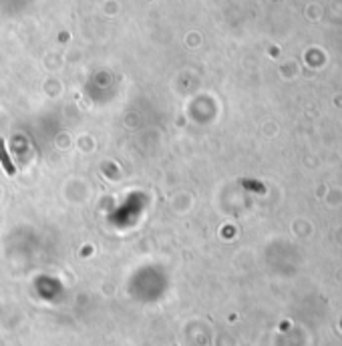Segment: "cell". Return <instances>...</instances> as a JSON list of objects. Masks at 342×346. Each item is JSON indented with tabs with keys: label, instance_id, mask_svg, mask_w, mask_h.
Masks as SVG:
<instances>
[{
	"label": "cell",
	"instance_id": "cell-1",
	"mask_svg": "<svg viewBox=\"0 0 342 346\" xmlns=\"http://www.w3.org/2000/svg\"><path fill=\"white\" fill-rule=\"evenodd\" d=\"M0 163H2V167L6 169L8 175H14V165H12L10 159H8V155H6V149H4V143H2V141H0Z\"/></svg>",
	"mask_w": 342,
	"mask_h": 346
}]
</instances>
